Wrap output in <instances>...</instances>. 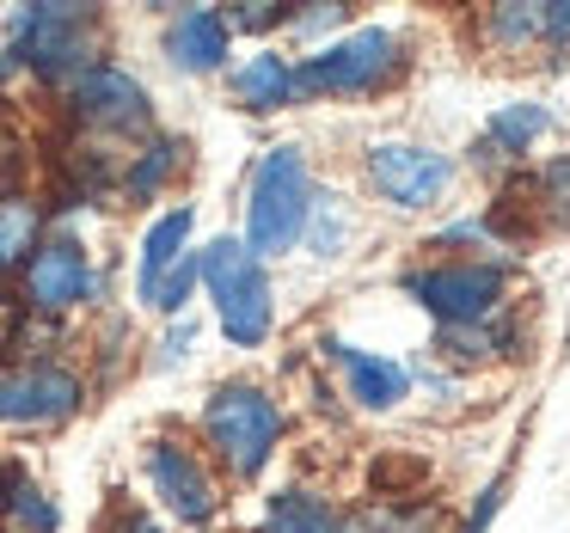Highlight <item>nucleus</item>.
I'll return each mask as SVG.
<instances>
[{
	"mask_svg": "<svg viewBox=\"0 0 570 533\" xmlns=\"http://www.w3.org/2000/svg\"><path fill=\"white\" fill-rule=\"evenodd\" d=\"M19 283H26V307L43 313V319H56V313L80 307V300L92 295V251L80 246L75 234H56L26 258Z\"/></svg>",
	"mask_w": 570,
	"mask_h": 533,
	"instance_id": "11",
	"label": "nucleus"
},
{
	"mask_svg": "<svg viewBox=\"0 0 570 533\" xmlns=\"http://www.w3.org/2000/svg\"><path fill=\"white\" fill-rule=\"evenodd\" d=\"M141 472H148V491L160 503V515L185 521V527H209L222 515V478L209 472V460L197 454L178 435H154L141 447Z\"/></svg>",
	"mask_w": 570,
	"mask_h": 533,
	"instance_id": "7",
	"label": "nucleus"
},
{
	"mask_svg": "<svg viewBox=\"0 0 570 533\" xmlns=\"http://www.w3.org/2000/svg\"><path fill=\"white\" fill-rule=\"evenodd\" d=\"M190 288H197V251H185V258H178L173 270L160 276V288H154L148 307H154V313H185V307H190Z\"/></svg>",
	"mask_w": 570,
	"mask_h": 533,
	"instance_id": "26",
	"label": "nucleus"
},
{
	"mask_svg": "<svg viewBox=\"0 0 570 533\" xmlns=\"http://www.w3.org/2000/svg\"><path fill=\"white\" fill-rule=\"evenodd\" d=\"M185 166V141H173V136H154L141 154H129V166L117 172V185H124V197L129 203H154L166 190V178Z\"/></svg>",
	"mask_w": 570,
	"mask_h": 533,
	"instance_id": "20",
	"label": "nucleus"
},
{
	"mask_svg": "<svg viewBox=\"0 0 570 533\" xmlns=\"http://www.w3.org/2000/svg\"><path fill=\"white\" fill-rule=\"evenodd\" d=\"M0 503H7V466H0Z\"/></svg>",
	"mask_w": 570,
	"mask_h": 533,
	"instance_id": "33",
	"label": "nucleus"
},
{
	"mask_svg": "<svg viewBox=\"0 0 570 533\" xmlns=\"http://www.w3.org/2000/svg\"><path fill=\"white\" fill-rule=\"evenodd\" d=\"M552 129V111L533 99L521 105H503V111H491V124H484V154L491 160H521V154H533V141Z\"/></svg>",
	"mask_w": 570,
	"mask_h": 533,
	"instance_id": "18",
	"label": "nucleus"
},
{
	"mask_svg": "<svg viewBox=\"0 0 570 533\" xmlns=\"http://www.w3.org/2000/svg\"><path fill=\"white\" fill-rule=\"evenodd\" d=\"M503 484H509V478H491V484H484V491H479V515H472L460 533H484V527H491V515L503 509Z\"/></svg>",
	"mask_w": 570,
	"mask_h": 533,
	"instance_id": "29",
	"label": "nucleus"
},
{
	"mask_svg": "<svg viewBox=\"0 0 570 533\" xmlns=\"http://www.w3.org/2000/svg\"><path fill=\"white\" fill-rule=\"evenodd\" d=\"M197 283L215 300V325L234 349H258L271 337L276 319V295H271V270L246 251V239L222 234L197 251Z\"/></svg>",
	"mask_w": 570,
	"mask_h": 533,
	"instance_id": "1",
	"label": "nucleus"
},
{
	"mask_svg": "<svg viewBox=\"0 0 570 533\" xmlns=\"http://www.w3.org/2000/svg\"><path fill=\"white\" fill-rule=\"evenodd\" d=\"M344 19V7H313V13H295V31H332Z\"/></svg>",
	"mask_w": 570,
	"mask_h": 533,
	"instance_id": "30",
	"label": "nucleus"
},
{
	"mask_svg": "<svg viewBox=\"0 0 570 533\" xmlns=\"http://www.w3.org/2000/svg\"><path fill=\"white\" fill-rule=\"evenodd\" d=\"M117 533H166V527L154 515H124V521H117Z\"/></svg>",
	"mask_w": 570,
	"mask_h": 533,
	"instance_id": "31",
	"label": "nucleus"
},
{
	"mask_svg": "<svg viewBox=\"0 0 570 533\" xmlns=\"http://www.w3.org/2000/svg\"><path fill=\"white\" fill-rule=\"evenodd\" d=\"M325 356L337 362V374H344L350 398H356L362 411H393L399 398H405V386H411L405 362L381 356V349H362V344H344V337H325Z\"/></svg>",
	"mask_w": 570,
	"mask_h": 533,
	"instance_id": "12",
	"label": "nucleus"
},
{
	"mask_svg": "<svg viewBox=\"0 0 570 533\" xmlns=\"http://www.w3.org/2000/svg\"><path fill=\"white\" fill-rule=\"evenodd\" d=\"M234 99L246 111H283V105H295V68H288V56H276V50L246 56L234 68Z\"/></svg>",
	"mask_w": 570,
	"mask_h": 533,
	"instance_id": "17",
	"label": "nucleus"
},
{
	"mask_svg": "<svg viewBox=\"0 0 570 533\" xmlns=\"http://www.w3.org/2000/svg\"><path fill=\"white\" fill-rule=\"evenodd\" d=\"M13 56L38 80H75L99 62V13L92 7H62L43 0L13 19Z\"/></svg>",
	"mask_w": 570,
	"mask_h": 533,
	"instance_id": "4",
	"label": "nucleus"
},
{
	"mask_svg": "<svg viewBox=\"0 0 570 533\" xmlns=\"http://www.w3.org/2000/svg\"><path fill=\"white\" fill-rule=\"evenodd\" d=\"M435 349L460 368H479V362L509 356V332L491 319H472V325H435Z\"/></svg>",
	"mask_w": 570,
	"mask_h": 533,
	"instance_id": "21",
	"label": "nucleus"
},
{
	"mask_svg": "<svg viewBox=\"0 0 570 533\" xmlns=\"http://www.w3.org/2000/svg\"><path fill=\"white\" fill-rule=\"evenodd\" d=\"M190 227H197V209H185V203H178V209H166L160 221L141 234V264H136V300H141V307L154 300L160 276L190 251Z\"/></svg>",
	"mask_w": 570,
	"mask_h": 533,
	"instance_id": "14",
	"label": "nucleus"
},
{
	"mask_svg": "<svg viewBox=\"0 0 570 533\" xmlns=\"http://www.w3.org/2000/svg\"><path fill=\"white\" fill-rule=\"evenodd\" d=\"M307 234H313V251H320V258H337V251H344V239H350V215H344V203H337V197H313V209H307Z\"/></svg>",
	"mask_w": 570,
	"mask_h": 533,
	"instance_id": "24",
	"label": "nucleus"
},
{
	"mask_svg": "<svg viewBox=\"0 0 570 533\" xmlns=\"http://www.w3.org/2000/svg\"><path fill=\"white\" fill-rule=\"evenodd\" d=\"M533 203H540V209L552 215L558 227H570V154H558V160L540 172V185H533Z\"/></svg>",
	"mask_w": 570,
	"mask_h": 533,
	"instance_id": "25",
	"label": "nucleus"
},
{
	"mask_svg": "<svg viewBox=\"0 0 570 533\" xmlns=\"http://www.w3.org/2000/svg\"><path fill=\"white\" fill-rule=\"evenodd\" d=\"M197 430H203V442H209V454L222 460L234 478H258V472L271 466L276 442H283V405H276V393H264L258 381H227L209 393Z\"/></svg>",
	"mask_w": 570,
	"mask_h": 533,
	"instance_id": "3",
	"label": "nucleus"
},
{
	"mask_svg": "<svg viewBox=\"0 0 570 533\" xmlns=\"http://www.w3.org/2000/svg\"><path fill=\"white\" fill-rule=\"evenodd\" d=\"M185 344H190V325L178 319V332H173V337H166V344H160V349H166V362H173V356H185Z\"/></svg>",
	"mask_w": 570,
	"mask_h": 533,
	"instance_id": "32",
	"label": "nucleus"
},
{
	"mask_svg": "<svg viewBox=\"0 0 570 533\" xmlns=\"http://www.w3.org/2000/svg\"><path fill=\"white\" fill-rule=\"evenodd\" d=\"M399 75V38L381 26L350 31L344 43H325L320 56L295 68V99H356V92H374Z\"/></svg>",
	"mask_w": 570,
	"mask_h": 533,
	"instance_id": "5",
	"label": "nucleus"
},
{
	"mask_svg": "<svg viewBox=\"0 0 570 533\" xmlns=\"http://www.w3.org/2000/svg\"><path fill=\"white\" fill-rule=\"evenodd\" d=\"M307 209H313V172L301 148H271L252 166L246 185V251L258 264L295 251V239L307 234Z\"/></svg>",
	"mask_w": 570,
	"mask_h": 533,
	"instance_id": "2",
	"label": "nucleus"
},
{
	"mask_svg": "<svg viewBox=\"0 0 570 533\" xmlns=\"http://www.w3.org/2000/svg\"><path fill=\"white\" fill-rule=\"evenodd\" d=\"M258 533H344V515H337L320 491H276L271 503H264Z\"/></svg>",
	"mask_w": 570,
	"mask_h": 533,
	"instance_id": "19",
	"label": "nucleus"
},
{
	"mask_svg": "<svg viewBox=\"0 0 570 533\" xmlns=\"http://www.w3.org/2000/svg\"><path fill=\"white\" fill-rule=\"evenodd\" d=\"M503 264H430V270H405V295L423 313H435V325H472L491 319L503 300Z\"/></svg>",
	"mask_w": 570,
	"mask_h": 533,
	"instance_id": "8",
	"label": "nucleus"
},
{
	"mask_svg": "<svg viewBox=\"0 0 570 533\" xmlns=\"http://www.w3.org/2000/svg\"><path fill=\"white\" fill-rule=\"evenodd\" d=\"M546 50H570V0H546Z\"/></svg>",
	"mask_w": 570,
	"mask_h": 533,
	"instance_id": "28",
	"label": "nucleus"
},
{
	"mask_svg": "<svg viewBox=\"0 0 570 533\" xmlns=\"http://www.w3.org/2000/svg\"><path fill=\"white\" fill-rule=\"evenodd\" d=\"M227 43H234V31H227L222 7H185V13L166 26V56H173V68H185V75H215V68H227Z\"/></svg>",
	"mask_w": 570,
	"mask_h": 533,
	"instance_id": "13",
	"label": "nucleus"
},
{
	"mask_svg": "<svg viewBox=\"0 0 570 533\" xmlns=\"http://www.w3.org/2000/svg\"><path fill=\"white\" fill-rule=\"evenodd\" d=\"M344 533H435L430 503H368L344 521Z\"/></svg>",
	"mask_w": 570,
	"mask_h": 533,
	"instance_id": "23",
	"label": "nucleus"
},
{
	"mask_svg": "<svg viewBox=\"0 0 570 533\" xmlns=\"http://www.w3.org/2000/svg\"><path fill=\"white\" fill-rule=\"evenodd\" d=\"M227 19V31H271V26H283V7H271V0H246L239 13H222Z\"/></svg>",
	"mask_w": 570,
	"mask_h": 533,
	"instance_id": "27",
	"label": "nucleus"
},
{
	"mask_svg": "<svg viewBox=\"0 0 570 533\" xmlns=\"http://www.w3.org/2000/svg\"><path fill=\"white\" fill-rule=\"evenodd\" d=\"M87 398L75 368L62 362H13V368H0V423L7 430H56L68 423Z\"/></svg>",
	"mask_w": 570,
	"mask_h": 533,
	"instance_id": "9",
	"label": "nucleus"
},
{
	"mask_svg": "<svg viewBox=\"0 0 570 533\" xmlns=\"http://www.w3.org/2000/svg\"><path fill=\"white\" fill-rule=\"evenodd\" d=\"M68 117L92 136H136L154 124V105L124 62H92L87 75L68 80Z\"/></svg>",
	"mask_w": 570,
	"mask_h": 533,
	"instance_id": "10",
	"label": "nucleus"
},
{
	"mask_svg": "<svg viewBox=\"0 0 570 533\" xmlns=\"http://www.w3.org/2000/svg\"><path fill=\"white\" fill-rule=\"evenodd\" d=\"M0 515L13 521V533H62V509H56V496L43 491V484H31V478H7V503H0Z\"/></svg>",
	"mask_w": 570,
	"mask_h": 533,
	"instance_id": "22",
	"label": "nucleus"
},
{
	"mask_svg": "<svg viewBox=\"0 0 570 533\" xmlns=\"http://www.w3.org/2000/svg\"><path fill=\"white\" fill-rule=\"evenodd\" d=\"M43 227H50V209L31 190H0V276L26 270V258L43 246Z\"/></svg>",
	"mask_w": 570,
	"mask_h": 533,
	"instance_id": "15",
	"label": "nucleus"
},
{
	"mask_svg": "<svg viewBox=\"0 0 570 533\" xmlns=\"http://www.w3.org/2000/svg\"><path fill=\"white\" fill-rule=\"evenodd\" d=\"M479 38H484V50H497V56L546 50V0H503V7H491Z\"/></svg>",
	"mask_w": 570,
	"mask_h": 533,
	"instance_id": "16",
	"label": "nucleus"
},
{
	"mask_svg": "<svg viewBox=\"0 0 570 533\" xmlns=\"http://www.w3.org/2000/svg\"><path fill=\"white\" fill-rule=\"evenodd\" d=\"M368 190L399 215H423L454 190V160L430 141H374L368 160H362Z\"/></svg>",
	"mask_w": 570,
	"mask_h": 533,
	"instance_id": "6",
	"label": "nucleus"
}]
</instances>
